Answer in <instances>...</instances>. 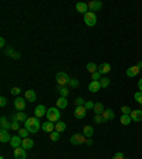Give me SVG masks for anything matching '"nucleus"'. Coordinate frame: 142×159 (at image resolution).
Instances as JSON below:
<instances>
[{
    "instance_id": "1",
    "label": "nucleus",
    "mask_w": 142,
    "mask_h": 159,
    "mask_svg": "<svg viewBox=\"0 0 142 159\" xmlns=\"http://www.w3.org/2000/svg\"><path fill=\"white\" fill-rule=\"evenodd\" d=\"M24 128H26L30 134H36V132L40 131L41 124H40V121H38L37 116H30V118L24 122Z\"/></svg>"
},
{
    "instance_id": "2",
    "label": "nucleus",
    "mask_w": 142,
    "mask_h": 159,
    "mask_svg": "<svg viewBox=\"0 0 142 159\" xmlns=\"http://www.w3.org/2000/svg\"><path fill=\"white\" fill-rule=\"evenodd\" d=\"M47 121H50V122H58L60 121V116H61V114H60V111H58V108L57 107H51V108H49L47 110Z\"/></svg>"
},
{
    "instance_id": "3",
    "label": "nucleus",
    "mask_w": 142,
    "mask_h": 159,
    "mask_svg": "<svg viewBox=\"0 0 142 159\" xmlns=\"http://www.w3.org/2000/svg\"><path fill=\"white\" fill-rule=\"evenodd\" d=\"M71 78L68 77V74L64 71H60L55 74V81H57V85H67L70 82Z\"/></svg>"
},
{
    "instance_id": "4",
    "label": "nucleus",
    "mask_w": 142,
    "mask_h": 159,
    "mask_svg": "<svg viewBox=\"0 0 142 159\" xmlns=\"http://www.w3.org/2000/svg\"><path fill=\"white\" fill-rule=\"evenodd\" d=\"M84 22L87 24L88 27H94L95 24H97V14L94 13V11H88L84 14Z\"/></svg>"
},
{
    "instance_id": "5",
    "label": "nucleus",
    "mask_w": 142,
    "mask_h": 159,
    "mask_svg": "<svg viewBox=\"0 0 142 159\" xmlns=\"http://www.w3.org/2000/svg\"><path fill=\"white\" fill-rule=\"evenodd\" d=\"M88 138H85L84 135H81V134H75V135H72V137L70 138V142L72 143V145H82V143L87 142Z\"/></svg>"
},
{
    "instance_id": "6",
    "label": "nucleus",
    "mask_w": 142,
    "mask_h": 159,
    "mask_svg": "<svg viewBox=\"0 0 142 159\" xmlns=\"http://www.w3.org/2000/svg\"><path fill=\"white\" fill-rule=\"evenodd\" d=\"M87 108L84 107V105H81V107H77L75 111H74V115H75L77 119H82V118H85V115H87Z\"/></svg>"
},
{
    "instance_id": "7",
    "label": "nucleus",
    "mask_w": 142,
    "mask_h": 159,
    "mask_svg": "<svg viewBox=\"0 0 142 159\" xmlns=\"http://www.w3.org/2000/svg\"><path fill=\"white\" fill-rule=\"evenodd\" d=\"M14 108L17 111H23L26 108V98H22V97H17L14 99Z\"/></svg>"
},
{
    "instance_id": "8",
    "label": "nucleus",
    "mask_w": 142,
    "mask_h": 159,
    "mask_svg": "<svg viewBox=\"0 0 142 159\" xmlns=\"http://www.w3.org/2000/svg\"><path fill=\"white\" fill-rule=\"evenodd\" d=\"M87 4H88V9L91 11H98L102 7V3L99 0H91V1H88Z\"/></svg>"
},
{
    "instance_id": "9",
    "label": "nucleus",
    "mask_w": 142,
    "mask_h": 159,
    "mask_svg": "<svg viewBox=\"0 0 142 159\" xmlns=\"http://www.w3.org/2000/svg\"><path fill=\"white\" fill-rule=\"evenodd\" d=\"M47 115V110H46V107L43 104H40L36 107V110H34V116H37V118H41V116Z\"/></svg>"
},
{
    "instance_id": "10",
    "label": "nucleus",
    "mask_w": 142,
    "mask_h": 159,
    "mask_svg": "<svg viewBox=\"0 0 142 159\" xmlns=\"http://www.w3.org/2000/svg\"><path fill=\"white\" fill-rule=\"evenodd\" d=\"M0 126H1V129H4V131L11 129V122H9V119H7L6 115H1V118H0Z\"/></svg>"
},
{
    "instance_id": "11",
    "label": "nucleus",
    "mask_w": 142,
    "mask_h": 159,
    "mask_svg": "<svg viewBox=\"0 0 142 159\" xmlns=\"http://www.w3.org/2000/svg\"><path fill=\"white\" fill-rule=\"evenodd\" d=\"M131 119L134 121V122H141L142 121V110H134L131 111Z\"/></svg>"
},
{
    "instance_id": "12",
    "label": "nucleus",
    "mask_w": 142,
    "mask_h": 159,
    "mask_svg": "<svg viewBox=\"0 0 142 159\" xmlns=\"http://www.w3.org/2000/svg\"><path fill=\"white\" fill-rule=\"evenodd\" d=\"M22 143H23V139L19 135L17 137H11V141H10V145L11 148H22Z\"/></svg>"
},
{
    "instance_id": "13",
    "label": "nucleus",
    "mask_w": 142,
    "mask_h": 159,
    "mask_svg": "<svg viewBox=\"0 0 142 159\" xmlns=\"http://www.w3.org/2000/svg\"><path fill=\"white\" fill-rule=\"evenodd\" d=\"M41 128H43L44 132H49V134H51L53 131H55V124H54V122H50V121H47V122H44L43 125H41Z\"/></svg>"
},
{
    "instance_id": "14",
    "label": "nucleus",
    "mask_w": 142,
    "mask_h": 159,
    "mask_svg": "<svg viewBox=\"0 0 142 159\" xmlns=\"http://www.w3.org/2000/svg\"><path fill=\"white\" fill-rule=\"evenodd\" d=\"M75 9L78 13H82V14H85L88 13V4L87 3H84V1H78L75 4Z\"/></svg>"
},
{
    "instance_id": "15",
    "label": "nucleus",
    "mask_w": 142,
    "mask_h": 159,
    "mask_svg": "<svg viewBox=\"0 0 142 159\" xmlns=\"http://www.w3.org/2000/svg\"><path fill=\"white\" fill-rule=\"evenodd\" d=\"M14 158L16 159H26L27 155H26V149L24 148H16L14 149Z\"/></svg>"
},
{
    "instance_id": "16",
    "label": "nucleus",
    "mask_w": 142,
    "mask_h": 159,
    "mask_svg": "<svg viewBox=\"0 0 142 159\" xmlns=\"http://www.w3.org/2000/svg\"><path fill=\"white\" fill-rule=\"evenodd\" d=\"M102 115V118H104V122H108L109 119H114L115 118V114L112 110H104V112L101 114Z\"/></svg>"
},
{
    "instance_id": "17",
    "label": "nucleus",
    "mask_w": 142,
    "mask_h": 159,
    "mask_svg": "<svg viewBox=\"0 0 142 159\" xmlns=\"http://www.w3.org/2000/svg\"><path fill=\"white\" fill-rule=\"evenodd\" d=\"M10 141H11V137L9 135V131L1 129V131H0V142L6 143V142H10Z\"/></svg>"
},
{
    "instance_id": "18",
    "label": "nucleus",
    "mask_w": 142,
    "mask_h": 159,
    "mask_svg": "<svg viewBox=\"0 0 142 159\" xmlns=\"http://www.w3.org/2000/svg\"><path fill=\"white\" fill-rule=\"evenodd\" d=\"M67 105H68V101H67V98H64V97H60V98L57 99V102H55V107H57L58 110L67 108Z\"/></svg>"
},
{
    "instance_id": "19",
    "label": "nucleus",
    "mask_w": 142,
    "mask_h": 159,
    "mask_svg": "<svg viewBox=\"0 0 142 159\" xmlns=\"http://www.w3.org/2000/svg\"><path fill=\"white\" fill-rule=\"evenodd\" d=\"M94 134V128L91 125H85L84 128H82V135L85 138H91Z\"/></svg>"
},
{
    "instance_id": "20",
    "label": "nucleus",
    "mask_w": 142,
    "mask_h": 159,
    "mask_svg": "<svg viewBox=\"0 0 142 159\" xmlns=\"http://www.w3.org/2000/svg\"><path fill=\"white\" fill-rule=\"evenodd\" d=\"M99 88H101L99 81H91V82H90V85H88V90H90L91 93H98Z\"/></svg>"
},
{
    "instance_id": "21",
    "label": "nucleus",
    "mask_w": 142,
    "mask_h": 159,
    "mask_svg": "<svg viewBox=\"0 0 142 159\" xmlns=\"http://www.w3.org/2000/svg\"><path fill=\"white\" fill-rule=\"evenodd\" d=\"M24 98L27 99V101H30V102H34L36 98H37V95H36V93H34L33 90H27L26 94H24Z\"/></svg>"
},
{
    "instance_id": "22",
    "label": "nucleus",
    "mask_w": 142,
    "mask_h": 159,
    "mask_svg": "<svg viewBox=\"0 0 142 159\" xmlns=\"http://www.w3.org/2000/svg\"><path fill=\"white\" fill-rule=\"evenodd\" d=\"M33 146H34L33 139H30V138H24V139H23L22 148H24V149H31Z\"/></svg>"
},
{
    "instance_id": "23",
    "label": "nucleus",
    "mask_w": 142,
    "mask_h": 159,
    "mask_svg": "<svg viewBox=\"0 0 142 159\" xmlns=\"http://www.w3.org/2000/svg\"><path fill=\"white\" fill-rule=\"evenodd\" d=\"M138 72H139L138 66H134V67H129V68L126 70V75H128V77H135V75H138Z\"/></svg>"
},
{
    "instance_id": "24",
    "label": "nucleus",
    "mask_w": 142,
    "mask_h": 159,
    "mask_svg": "<svg viewBox=\"0 0 142 159\" xmlns=\"http://www.w3.org/2000/svg\"><path fill=\"white\" fill-rule=\"evenodd\" d=\"M98 71L101 72V74H108V72L111 71V66H109L108 63H104V64H101V66L98 67Z\"/></svg>"
},
{
    "instance_id": "25",
    "label": "nucleus",
    "mask_w": 142,
    "mask_h": 159,
    "mask_svg": "<svg viewBox=\"0 0 142 159\" xmlns=\"http://www.w3.org/2000/svg\"><path fill=\"white\" fill-rule=\"evenodd\" d=\"M57 91H58V94H60L61 97H64V98H67V95H68V90H67L66 85H57Z\"/></svg>"
},
{
    "instance_id": "26",
    "label": "nucleus",
    "mask_w": 142,
    "mask_h": 159,
    "mask_svg": "<svg viewBox=\"0 0 142 159\" xmlns=\"http://www.w3.org/2000/svg\"><path fill=\"white\" fill-rule=\"evenodd\" d=\"M67 129V125L66 122H63V121H58V122H55V131L57 132H63Z\"/></svg>"
},
{
    "instance_id": "27",
    "label": "nucleus",
    "mask_w": 142,
    "mask_h": 159,
    "mask_svg": "<svg viewBox=\"0 0 142 159\" xmlns=\"http://www.w3.org/2000/svg\"><path fill=\"white\" fill-rule=\"evenodd\" d=\"M16 118H17V121H19V122H26V121L28 119V116L26 115L23 111H19V112H17V114H16Z\"/></svg>"
},
{
    "instance_id": "28",
    "label": "nucleus",
    "mask_w": 142,
    "mask_h": 159,
    "mask_svg": "<svg viewBox=\"0 0 142 159\" xmlns=\"http://www.w3.org/2000/svg\"><path fill=\"white\" fill-rule=\"evenodd\" d=\"M131 122H132L131 115H126V114H122V116H121V124H122V125H129Z\"/></svg>"
},
{
    "instance_id": "29",
    "label": "nucleus",
    "mask_w": 142,
    "mask_h": 159,
    "mask_svg": "<svg viewBox=\"0 0 142 159\" xmlns=\"http://www.w3.org/2000/svg\"><path fill=\"white\" fill-rule=\"evenodd\" d=\"M87 70H88V72L94 74V72L98 71V66H97L95 63H88V64H87Z\"/></svg>"
},
{
    "instance_id": "30",
    "label": "nucleus",
    "mask_w": 142,
    "mask_h": 159,
    "mask_svg": "<svg viewBox=\"0 0 142 159\" xmlns=\"http://www.w3.org/2000/svg\"><path fill=\"white\" fill-rule=\"evenodd\" d=\"M104 105L102 102H95V107H94V111H95V114H102L104 112Z\"/></svg>"
},
{
    "instance_id": "31",
    "label": "nucleus",
    "mask_w": 142,
    "mask_h": 159,
    "mask_svg": "<svg viewBox=\"0 0 142 159\" xmlns=\"http://www.w3.org/2000/svg\"><path fill=\"white\" fill-rule=\"evenodd\" d=\"M17 132H19V137L22 138V139H24V138H28V134H30V132H28L26 128H20V129H19Z\"/></svg>"
},
{
    "instance_id": "32",
    "label": "nucleus",
    "mask_w": 142,
    "mask_h": 159,
    "mask_svg": "<svg viewBox=\"0 0 142 159\" xmlns=\"http://www.w3.org/2000/svg\"><path fill=\"white\" fill-rule=\"evenodd\" d=\"M109 82H111V80H109V78H107V77H104V78H101V80H99L101 88H107L109 85Z\"/></svg>"
},
{
    "instance_id": "33",
    "label": "nucleus",
    "mask_w": 142,
    "mask_h": 159,
    "mask_svg": "<svg viewBox=\"0 0 142 159\" xmlns=\"http://www.w3.org/2000/svg\"><path fill=\"white\" fill-rule=\"evenodd\" d=\"M50 139H51V141H58V139H60V132L53 131L50 134Z\"/></svg>"
},
{
    "instance_id": "34",
    "label": "nucleus",
    "mask_w": 142,
    "mask_h": 159,
    "mask_svg": "<svg viewBox=\"0 0 142 159\" xmlns=\"http://www.w3.org/2000/svg\"><path fill=\"white\" fill-rule=\"evenodd\" d=\"M68 84H70V87H71V88H77L78 85H80V82H78V80H77V78H71Z\"/></svg>"
},
{
    "instance_id": "35",
    "label": "nucleus",
    "mask_w": 142,
    "mask_h": 159,
    "mask_svg": "<svg viewBox=\"0 0 142 159\" xmlns=\"http://www.w3.org/2000/svg\"><path fill=\"white\" fill-rule=\"evenodd\" d=\"M134 98H135V101H137L138 104L142 105V93H141V91H138V93L134 95Z\"/></svg>"
},
{
    "instance_id": "36",
    "label": "nucleus",
    "mask_w": 142,
    "mask_h": 159,
    "mask_svg": "<svg viewBox=\"0 0 142 159\" xmlns=\"http://www.w3.org/2000/svg\"><path fill=\"white\" fill-rule=\"evenodd\" d=\"M91 80L93 81H99L101 80V72L97 71V72H94V74H91Z\"/></svg>"
},
{
    "instance_id": "37",
    "label": "nucleus",
    "mask_w": 142,
    "mask_h": 159,
    "mask_svg": "<svg viewBox=\"0 0 142 159\" xmlns=\"http://www.w3.org/2000/svg\"><path fill=\"white\" fill-rule=\"evenodd\" d=\"M11 129H13V131H19V129H20V122H19V121H13V122H11Z\"/></svg>"
},
{
    "instance_id": "38",
    "label": "nucleus",
    "mask_w": 142,
    "mask_h": 159,
    "mask_svg": "<svg viewBox=\"0 0 142 159\" xmlns=\"http://www.w3.org/2000/svg\"><path fill=\"white\" fill-rule=\"evenodd\" d=\"M94 122H97V124H101V122H104V118H102V115H101V114H95V116H94Z\"/></svg>"
},
{
    "instance_id": "39",
    "label": "nucleus",
    "mask_w": 142,
    "mask_h": 159,
    "mask_svg": "<svg viewBox=\"0 0 142 159\" xmlns=\"http://www.w3.org/2000/svg\"><path fill=\"white\" fill-rule=\"evenodd\" d=\"M121 111H122V114H126V115H129L131 114V108L128 107V105H124V107H121Z\"/></svg>"
},
{
    "instance_id": "40",
    "label": "nucleus",
    "mask_w": 142,
    "mask_h": 159,
    "mask_svg": "<svg viewBox=\"0 0 142 159\" xmlns=\"http://www.w3.org/2000/svg\"><path fill=\"white\" fill-rule=\"evenodd\" d=\"M87 110H94V107H95V102L93 101H85V105H84Z\"/></svg>"
},
{
    "instance_id": "41",
    "label": "nucleus",
    "mask_w": 142,
    "mask_h": 159,
    "mask_svg": "<svg viewBox=\"0 0 142 159\" xmlns=\"http://www.w3.org/2000/svg\"><path fill=\"white\" fill-rule=\"evenodd\" d=\"M81 105H85V101H84V98H81V97L75 98V107H81Z\"/></svg>"
},
{
    "instance_id": "42",
    "label": "nucleus",
    "mask_w": 142,
    "mask_h": 159,
    "mask_svg": "<svg viewBox=\"0 0 142 159\" xmlns=\"http://www.w3.org/2000/svg\"><path fill=\"white\" fill-rule=\"evenodd\" d=\"M10 93L13 94V95H19V94L22 93V88H19V87H13L10 90Z\"/></svg>"
},
{
    "instance_id": "43",
    "label": "nucleus",
    "mask_w": 142,
    "mask_h": 159,
    "mask_svg": "<svg viewBox=\"0 0 142 159\" xmlns=\"http://www.w3.org/2000/svg\"><path fill=\"white\" fill-rule=\"evenodd\" d=\"M4 54H6V55H9V57H11V55L14 54V50L11 49V47H7V49L4 50Z\"/></svg>"
},
{
    "instance_id": "44",
    "label": "nucleus",
    "mask_w": 142,
    "mask_h": 159,
    "mask_svg": "<svg viewBox=\"0 0 142 159\" xmlns=\"http://www.w3.org/2000/svg\"><path fill=\"white\" fill-rule=\"evenodd\" d=\"M112 159H125V156H124L122 152H117V154L112 156Z\"/></svg>"
},
{
    "instance_id": "45",
    "label": "nucleus",
    "mask_w": 142,
    "mask_h": 159,
    "mask_svg": "<svg viewBox=\"0 0 142 159\" xmlns=\"http://www.w3.org/2000/svg\"><path fill=\"white\" fill-rule=\"evenodd\" d=\"M0 105H1V107H6V105H7V98H6V97H1V98H0Z\"/></svg>"
},
{
    "instance_id": "46",
    "label": "nucleus",
    "mask_w": 142,
    "mask_h": 159,
    "mask_svg": "<svg viewBox=\"0 0 142 159\" xmlns=\"http://www.w3.org/2000/svg\"><path fill=\"white\" fill-rule=\"evenodd\" d=\"M20 57H22V54H20V53H17V51H14V54L11 55V58H13V60H20Z\"/></svg>"
},
{
    "instance_id": "47",
    "label": "nucleus",
    "mask_w": 142,
    "mask_h": 159,
    "mask_svg": "<svg viewBox=\"0 0 142 159\" xmlns=\"http://www.w3.org/2000/svg\"><path fill=\"white\" fill-rule=\"evenodd\" d=\"M0 47H6V40H4V37H1V39H0Z\"/></svg>"
},
{
    "instance_id": "48",
    "label": "nucleus",
    "mask_w": 142,
    "mask_h": 159,
    "mask_svg": "<svg viewBox=\"0 0 142 159\" xmlns=\"http://www.w3.org/2000/svg\"><path fill=\"white\" fill-rule=\"evenodd\" d=\"M138 88H139V91L142 93V78L139 80V81H138Z\"/></svg>"
},
{
    "instance_id": "49",
    "label": "nucleus",
    "mask_w": 142,
    "mask_h": 159,
    "mask_svg": "<svg viewBox=\"0 0 142 159\" xmlns=\"http://www.w3.org/2000/svg\"><path fill=\"white\" fill-rule=\"evenodd\" d=\"M85 143H87V145H93V139H91V138H88V139H87V142H85Z\"/></svg>"
},
{
    "instance_id": "50",
    "label": "nucleus",
    "mask_w": 142,
    "mask_h": 159,
    "mask_svg": "<svg viewBox=\"0 0 142 159\" xmlns=\"http://www.w3.org/2000/svg\"><path fill=\"white\" fill-rule=\"evenodd\" d=\"M138 68H139V70L142 68V61H139V63H138Z\"/></svg>"
}]
</instances>
